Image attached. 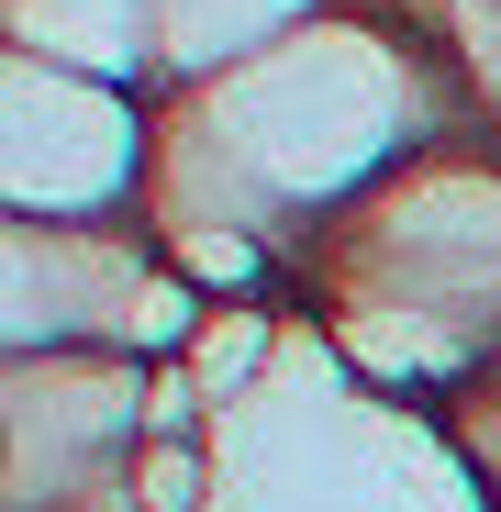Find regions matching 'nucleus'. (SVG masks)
<instances>
[{"label":"nucleus","instance_id":"1","mask_svg":"<svg viewBox=\"0 0 501 512\" xmlns=\"http://www.w3.org/2000/svg\"><path fill=\"white\" fill-rule=\"evenodd\" d=\"M323 323L368 379L468 390L501 357V156L424 145L312 245Z\"/></svg>","mask_w":501,"mask_h":512},{"label":"nucleus","instance_id":"2","mask_svg":"<svg viewBox=\"0 0 501 512\" xmlns=\"http://www.w3.org/2000/svg\"><path fill=\"white\" fill-rule=\"evenodd\" d=\"M12 268V357L45 346H112V357H190V334L212 323V301L167 268L156 223H12L0 245Z\"/></svg>","mask_w":501,"mask_h":512},{"label":"nucleus","instance_id":"3","mask_svg":"<svg viewBox=\"0 0 501 512\" xmlns=\"http://www.w3.org/2000/svg\"><path fill=\"white\" fill-rule=\"evenodd\" d=\"M156 179V123L123 78L12 45V223H123Z\"/></svg>","mask_w":501,"mask_h":512},{"label":"nucleus","instance_id":"4","mask_svg":"<svg viewBox=\"0 0 501 512\" xmlns=\"http://www.w3.org/2000/svg\"><path fill=\"white\" fill-rule=\"evenodd\" d=\"M145 357L112 346H45L12 357V512H67L90 490H123L134 446H145Z\"/></svg>","mask_w":501,"mask_h":512},{"label":"nucleus","instance_id":"5","mask_svg":"<svg viewBox=\"0 0 501 512\" xmlns=\"http://www.w3.org/2000/svg\"><path fill=\"white\" fill-rule=\"evenodd\" d=\"M301 23H323V0H156V67L179 90H201V78L290 45Z\"/></svg>","mask_w":501,"mask_h":512},{"label":"nucleus","instance_id":"6","mask_svg":"<svg viewBox=\"0 0 501 512\" xmlns=\"http://www.w3.org/2000/svg\"><path fill=\"white\" fill-rule=\"evenodd\" d=\"M12 45L134 90L156 67V0H12Z\"/></svg>","mask_w":501,"mask_h":512},{"label":"nucleus","instance_id":"7","mask_svg":"<svg viewBox=\"0 0 501 512\" xmlns=\"http://www.w3.org/2000/svg\"><path fill=\"white\" fill-rule=\"evenodd\" d=\"M212 479H223V468H212L201 435H145L134 468H123V501H134V512H201Z\"/></svg>","mask_w":501,"mask_h":512},{"label":"nucleus","instance_id":"8","mask_svg":"<svg viewBox=\"0 0 501 512\" xmlns=\"http://www.w3.org/2000/svg\"><path fill=\"white\" fill-rule=\"evenodd\" d=\"M446 446L468 457V479L501 501V357L468 379V390H446Z\"/></svg>","mask_w":501,"mask_h":512},{"label":"nucleus","instance_id":"9","mask_svg":"<svg viewBox=\"0 0 501 512\" xmlns=\"http://www.w3.org/2000/svg\"><path fill=\"white\" fill-rule=\"evenodd\" d=\"M490 512H501V501H490Z\"/></svg>","mask_w":501,"mask_h":512}]
</instances>
